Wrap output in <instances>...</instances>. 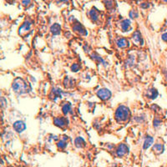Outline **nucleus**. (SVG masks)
Wrapping results in <instances>:
<instances>
[{"instance_id": "obj_1", "label": "nucleus", "mask_w": 167, "mask_h": 167, "mask_svg": "<svg viewBox=\"0 0 167 167\" xmlns=\"http://www.w3.org/2000/svg\"><path fill=\"white\" fill-rule=\"evenodd\" d=\"M12 89L14 90V91L19 94H23L29 91V87L27 83L20 78H17L14 80L12 84Z\"/></svg>"}, {"instance_id": "obj_2", "label": "nucleus", "mask_w": 167, "mask_h": 167, "mask_svg": "<svg viewBox=\"0 0 167 167\" xmlns=\"http://www.w3.org/2000/svg\"><path fill=\"white\" fill-rule=\"evenodd\" d=\"M130 115V110L125 105H120L117 108L115 117L118 122H124L126 121Z\"/></svg>"}, {"instance_id": "obj_3", "label": "nucleus", "mask_w": 167, "mask_h": 167, "mask_svg": "<svg viewBox=\"0 0 167 167\" xmlns=\"http://www.w3.org/2000/svg\"><path fill=\"white\" fill-rule=\"evenodd\" d=\"M112 94L107 89H100V90L97 92V96L100 98L101 100H108L110 99Z\"/></svg>"}, {"instance_id": "obj_4", "label": "nucleus", "mask_w": 167, "mask_h": 167, "mask_svg": "<svg viewBox=\"0 0 167 167\" xmlns=\"http://www.w3.org/2000/svg\"><path fill=\"white\" fill-rule=\"evenodd\" d=\"M13 128L18 133H22V132L24 131L25 129H26V125H25L24 122L22 121V120H17L14 123Z\"/></svg>"}, {"instance_id": "obj_5", "label": "nucleus", "mask_w": 167, "mask_h": 167, "mask_svg": "<svg viewBox=\"0 0 167 167\" xmlns=\"http://www.w3.org/2000/svg\"><path fill=\"white\" fill-rule=\"evenodd\" d=\"M128 147L125 144H120L118 145L116 149V155L118 157H123L128 153Z\"/></svg>"}, {"instance_id": "obj_6", "label": "nucleus", "mask_w": 167, "mask_h": 167, "mask_svg": "<svg viewBox=\"0 0 167 167\" xmlns=\"http://www.w3.org/2000/svg\"><path fill=\"white\" fill-rule=\"evenodd\" d=\"M68 119L65 117H57L54 119V124L59 128H64L68 125Z\"/></svg>"}, {"instance_id": "obj_7", "label": "nucleus", "mask_w": 167, "mask_h": 167, "mask_svg": "<svg viewBox=\"0 0 167 167\" xmlns=\"http://www.w3.org/2000/svg\"><path fill=\"white\" fill-rule=\"evenodd\" d=\"M73 30L76 33H79V34H80V35H83V36L87 35V33H88L87 31L85 30V29L83 27V25L79 24V23L75 24V25L73 26Z\"/></svg>"}, {"instance_id": "obj_8", "label": "nucleus", "mask_w": 167, "mask_h": 167, "mask_svg": "<svg viewBox=\"0 0 167 167\" xmlns=\"http://www.w3.org/2000/svg\"><path fill=\"white\" fill-rule=\"evenodd\" d=\"M30 27H31V23L30 22H29V21H26L24 22L22 26L19 28V29H18V33L19 34H24L26 32H28L29 29H30Z\"/></svg>"}, {"instance_id": "obj_9", "label": "nucleus", "mask_w": 167, "mask_h": 167, "mask_svg": "<svg viewBox=\"0 0 167 167\" xmlns=\"http://www.w3.org/2000/svg\"><path fill=\"white\" fill-rule=\"evenodd\" d=\"M132 39H133V41L136 43V44H138V43H140V44H143V39H142V37H141V33H140V31H138V30H136L134 33H133V35H132Z\"/></svg>"}, {"instance_id": "obj_10", "label": "nucleus", "mask_w": 167, "mask_h": 167, "mask_svg": "<svg viewBox=\"0 0 167 167\" xmlns=\"http://www.w3.org/2000/svg\"><path fill=\"white\" fill-rule=\"evenodd\" d=\"M90 18H91L93 22H96L99 19V17H100V12H99V10L97 8H93L90 11Z\"/></svg>"}, {"instance_id": "obj_11", "label": "nucleus", "mask_w": 167, "mask_h": 167, "mask_svg": "<svg viewBox=\"0 0 167 167\" xmlns=\"http://www.w3.org/2000/svg\"><path fill=\"white\" fill-rule=\"evenodd\" d=\"M117 46L120 49H125L129 46V41L125 38H119L116 42Z\"/></svg>"}, {"instance_id": "obj_12", "label": "nucleus", "mask_w": 167, "mask_h": 167, "mask_svg": "<svg viewBox=\"0 0 167 167\" xmlns=\"http://www.w3.org/2000/svg\"><path fill=\"white\" fill-rule=\"evenodd\" d=\"M121 29L123 32H127L130 29V25H131V23H130V19H124L121 23Z\"/></svg>"}, {"instance_id": "obj_13", "label": "nucleus", "mask_w": 167, "mask_h": 167, "mask_svg": "<svg viewBox=\"0 0 167 167\" xmlns=\"http://www.w3.org/2000/svg\"><path fill=\"white\" fill-rule=\"evenodd\" d=\"M146 95H147V97L150 99V100H154V99H155L157 96H158V91L155 90V89H154V88H151V89H149L147 92H146Z\"/></svg>"}, {"instance_id": "obj_14", "label": "nucleus", "mask_w": 167, "mask_h": 167, "mask_svg": "<svg viewBox=\"0 0 167 167\" xmlns=\"http://www.w3.org/2000/svg\"><path fill=\"white\" fill-rule=\"evenodd\" d=\"M153 142H154V138H153V137H151V136H150V135L146 136V137H145V141H144L143 148H144L145 150H146V149H148V148H150V146L152 145Z\"/></svg>"}, {"instance_id": "obj_15", "label": "nucleus", "mask_w": 167, "mask_h": 167, "mask_svg": "<svg viewBox=\"0 0 167 167\" xmlns=\"http://www.w3.org/2000/svg\"><path fill=\"white\" fill-rule=\"evenodd\" d=\"M50 31L54 35H58L61 33V26L58 24H54L50 28Z\"/></svg>"}, {"instance_id": "obj_16", "label": "nucleus", "mask_w": 167, "mask_h": 167, "mask_svg": "<svg viewBox=\"0 0 167 167\" xmlns=\"http://www.w3.org/2000/svg\"><path fill=\"white\" fill-rule=\"evenodd\" d=\"M75 145L77 148H82L85 145V141L82 137H77L75 140Z\"/></svg>"}, {"instance_id": "obj_17", "label": "nucleus", "mask_w": 167, "mask_h": 167, "mask_svg": "<svg viewBox=\"0 0 167 167\" xmlns=\"http://www.w3.org/2000/svg\"><path fill=\"white\" fill-rule=\"evenodd\" d=\"M62 94H63V91L59 89H57V88L53 89V90H52V94L54 96V100H56L57 98H61Z\"/></svg>"}, {"instance_id": "obj_18", "label": "nucleus", "mask_w": 167, "mask_h": 167, "mask_svg": "<svg viewBox=\"0 0 167 167\" xmlns=\"http://www.w3.org/2000/svg\"><path fill=\"white\" fill-rule=\"evenodd\" d=\"M164 150V145L162 144H155L153 146V151L156 154H160Z\"/></svg>"}, {"instance_id": "obj_19", "label": "nucleus", "mask_w": 167, "mask_h": 167, "mask_svg": "<svg viewBox=\"0 0 167 167\" xmlns=\"http://www.w3.org/2000/svg\"><path fill=\"white\" fill-rule=\"evenodd\" d=\"M67 140H68V138L65 136V138L60 140V141L57 143V146H58V149H62V150L65 149V147L67 146Z\"/></svg>"}, {"instance_id": "obj_20", "label": "nucleus", "mask_w": 167, "mask_h": 167, "mask_svg": "<svg viewBox=\"0 0 167 167\" xmlns=\"http://www.w3.org/2000/svg\"><path fill=\"white\" fill-rule=\"evenodd\" d=\"M91 58L94 59V60H95V61H97V62H99L100 64H103L104 65H106V63H105V61L103 59V58L100 57L99 54H95V53H94L93 54L91 55Z\"/></svg>"}, {"instance_id": "obj_21", "label": "nucleus", "mask_w": 167, "mask_h": 167, "mask_svg": "<svg viewBox=\"0 0 167 167\" xmlns=\"http://www.w3.org/2000/svg\"><path fill=\"white\" fill-rule=\"evenodd\" d=\"M62 111L63 113L66 115H68L70 111H71V105L69 103H65L63 106H62Z\"/></svg>"}, {"instance_id": "obj_22", "label": "nucleus", "mask_w": 167, "mask_h": 167, "mask_svg": "<svg viewBox=\"0 0 167 167\" xmlns=\"http://www.w3.org/2000/svg\"><path fill=\"white\" fill-rule=\"evenodd\" d=\"M105 3L107 8H113L114 6V1L113 0H105Z\"/></svg>"}, {"instance_id": "obj_23", "label": "nucleus", "mask_w": 167, "mask_h": 167, "mask_svg": "<svg viewBox=\"0 0 167 167\" xmlns=\"http://www.w3.org/2000/svg\"><path fill=\"white\" fill-rule=\"evenodd\" d=\"M129 15H130V17L131 18H138V16H139L138 12H137L136 10H131V11L130 12Z\"/></svg>"}, {"instance_id": "obj_24", "label": "nucleus", "mask_w": 167, "mask_h": 167, "mask_svg": "<svg viewBox=\"0 0 167 167\" xmlns=\"http://www.w3.org/2000/svg\"><path fill=\"white\" fill-rule=\"evenodd\" d=\"M79 69H80V67H79V65L78 64H72V66H71V70H72L73 72H78V71L79 70Z\"/></svg>"}, {"instance_id": "obj_25", "label": "nucleus", "mask_w": 167, "mask_h": 167, "mask_svg": "<svg viewBox=\"0 0 167 167\" xmlns=\"http://www.w3.org/2000/svg\"><path fill=\"white\" fill-rule=\"evenodd\" d=\"M161 125V120L158 119V118H155V119H154V121H153V125L155 126V127H158L160 125Z\"/></svg>"}, {"instance_id": "obj_26", "label": "nucleus", "mask_w": 167, "mask_h": 167, "mask_svg": "<svg viewBox=\"0 0 167 167\" xmlns=\"http://www.w3.org/2000/svg\"><path fill=\"white\" fill-rule=\"evenodd\" d=\"M22 3L24 5V6H27L30 3V0H22Z\"/></svg>"}, {"instance_id": "obj_27", "label": "nucleus", "mask_w": 167, "mask_h": 167, "mask_svg": "<svg viewBox=\"0 0 167 167\" xmlns=\"http://www.w3.org/2000/svg\"><path fill=\"white\" fill-rule=\"evenodd\" d=\"M161 39L164 40L165 42H166L167 43V33H165L162 34V36H161Z\"/></svg>"}, {"instance_id": "obj_28", "label": "nucleus", "mask_w": 167, "mask_h": 167, "mask_svg": "<svg viewBox=\"0 0 167 167\" xmlns=\"http://www.w3.org/2000/svg\"><path fill=\"white\" fill-rule=\"evenodd\" d=\"M68 1H69V0H60V2H64V3H66Z\"/></svg>"}, {"instance_id": "obj_29", "label": "nucleus", "mask_w": 167, "mask_h": 167, "mask_svg": "<svg viewBox=\"0 0 167 167\" xmlns=\"http://www.w3.org/2000/svg\"><path fill=\"white\" fill-rule=\"evenodd\" d=\"M163 1H164L165 3H167V0H163Z\"/></svg>"}, {"instance_id": "obj_30", "label": "nucleus", "mask_w": 167, "mask_h": 167, "mask_svg": "<svg viewBox=\"0 0 167 167\" xmlns=\"http://www.w3.org/2000/svg\"><path fill=\"white\" fill-rule=\"evenodd\" d=\"M166 79H167V72H166Z\"/></svg>"}]
</instances>
